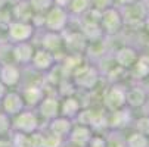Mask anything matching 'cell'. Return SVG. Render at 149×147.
Segmentation results:
<instances>
[{"label":"cell","instance_id":"cell-49","mask_svg":"<svg viewBox=\"0 0 149 147\" xmlns=\"http://www.w3.org/2000/svg\"><path fill=\"white\" fill-rule=\"evenodd\" d=\"M0 66H2V63H0Z\"/></svg>","mask_w":149,"mask_h":147},{"label":"cell","instance_id":"cell-48","mask_svg":"<svg viewBox=\"0 0 149 147\" xmlns=\"http://www.w3.org/2000/svg\"><path fill=\"white\" fill-rule=\"evenodd\" d=\"M148 96H149V91H148Z\"/></svg>","mask_w":149,"mask_h":147},{"label":"cell","instance_id":"cell-38","mask_svg":"<svg viewBox=\"0 0 149 147\" xmlns=\"http://www.w3.org/2000/svg\"><path fill=\"white\" fill-rule=\"evenodd\" d=\"M137 2V0H115V6L117 8H121V6H127V5H132Z\"/></svg>","mask_w":149,"mask_h":147},{"label":"cell","instance_id":"cell-42","mask_svg":"<svg viewBox=\"0 0 149 147\" xmlns=\"http://www.w3.org/2000/svg\"><path fill=\"white\" fill-rule=\"evenodd\" d=\"M5 2H6V5H8V6H12V5H15V3L21 2V0H5Z\"/></svg>","mask_w":149,"mask_h":147},{"label":"cell","instance_id":"cell-20","mask_svg":"<svg viewBox=\"0 0 149 147\" xmlns=\"http://www.w3.org/2000/svg\"><path fill=\"white\" fill-rule=\"evenodd\" d=\"M149 96H148V91L140 87V86H134L132 88H127V93H125V104L127 108L130 109H139V108H143L146 101H148Z\"/></svg>","mask_w":149,"mask_h":147},{"label":"cell","instance_id":"cell-44","mask_svg":"<svg viewBox=\"0 0 149 147\" xmlns=\"http://www.w3.org/2000/svg\"><path fill=\"white\" fill-rule=\"evenodd\" d=\"M2 10H3V9H2ZM2 10H0V24H3V22H2Z\"/></svg>","mask_w":149,"mask_h":147},{"label":"cell","instance_id":"cell-28","mask_svg":"<svg viewBox=\"0 0 149 147\" xmlns=\"http://www.w3.org/2000/svg\"><path fill=\"white\" fill-rule=\"evenodd\" d=\"M10 62H13L12 43H9V41H3V43H0V63H10Z\"/></svg>","mask_w":149,"mask_h":147},{"label":"cell","instance_id":"cell-37","mask_svg":"<svg viewBox=\"0 0 149 147\" xmlns=\"http://www.w3.org/2000/svg\"><path fill=\"white\" fill-rule=\"evenodd\" d=\"M0 147H13V143H12V140H10L9 135L0 137Z\"/></svg>","mask_w":149,"mask_h":147},{"label":"cell","instance_id":"cell-30","mask_svg":"<svg viewBox=\"0 0 149 147\" xmlns=\"http://www.w3.org/2000/svg\"><path fill=\"white\" fill-rule=\"evenodd\" d=\"M12 131V118L0 109V137L9 135Z\"/></svg>","mask_w":149,"mask_h":147},{"label":"cell","instance_id":"cell-16","mask_svg":"<svg viewBox=\"0 0 149 147\" xmlns=\"http://www.w3.org/2000/svg\"><path fill=\"white\" fill-rule=\"evenodd\" d=\"M62 35H63V44H65V49L68 53H84L86 52L89 41L81 34V31H70V34L62 31Z\"/></svg>","mask_w":149,"mask_h":147},{"label":"cell","instance_id":"cell-31","mask_svg":"<svg viewBox=\"0 0 149 147\" xmlns=\"http://www.w3.org/2000/svg\"><path fill=\"white\" fill-rule=\"evenodd\" d=\"M105 138H106V147H125V138L121 137L120 131L111 130L109 137H105Z\"/></svg>","mask_w":149,"mask_h":147},{"label":"cell","instance_id":"cell-43","mask_svg":"<svg viewBox=\"0 0 149 147\" xmlns=\"http://www.w3.org/2000/svg\"><path fill=\"white\" fill-rule=\"evenodd\" d=\"M8 5H6V2H5V0H0V10H2V9H5Z\"/></svg>","mask_w":149,"mask_h":147},{"label":"cell","instance_id":"cell-6","mask_svg":"<svg viewBox=\"0 0 149 147\" xmlns=\"http://www.w3.org/2000/svg\"><path fill=\"white\" fill-rule=\"evenodd\" d=\"M99 25H100L105 37H112V35H117L118 32H121V30L124 28V21H123L120 8L112 6L109 9L103 10Z\"/></svg>","mask_w":149,"mask_h":147},{"label":"cell","instance_id":"cell-45","mask_svg":"<svg viewBox=\"0 0 149 147\" xmlns=\"http://www.w3.org/2000/svg\"><path fill=\"white\" fill-rule=\"evenodd\" d=\"M148 50H149V44H148ZM148 55H149V53H148Z\"/></svg>","mask_w":149,"mask_h":147},{"label":"cell","instance_id":"cell-3","mask_svg":"<svg viewBox=\"0 0 149 147\" xmlns=\"http://www.w3.org/2000/svg\"><path fill=\"white\" fill-rule=\"evenodd\" d=\"M37 130H40V116L34 109L25 108L18 115L12 116V131L31 134Z\"/></svg>","mask_w":149,"mask_h":147},{"label":"cell","instance_id":"cell-39","mask_svg":"<svg viewBox=\"0 0 149 147\" xmlns=\"http://www.w3.org/2000/svg\"><path fill=\"white\" fill-rule=\"evenodd\" d=\"M71 0H53V5L56 6H61V8H68Z\"/></svg>","mask_w":149,"mask_h":147},{"label":"cell","instance_id":"cell-40","mask_svg":"<svg viewBox=\"0 0 149 147\" xmlns=\"http://www.w3.org/2000/svg\"><path fill=\"white\" fill-rule=\"evenodd\" d=\"M142 27H143V30H145V32L149 35V13L145 16V19H143V22H142Z\"/></svg>","mask_w":149,"mask_h":147},{"label":"cell","instance_id":"cell-36","mask_svg":"<svg viewBox=\"0 0 149 147\" xmlns=\"http://www.w3.org/2000/svg\"><path fill=\"white\" fill-rule=\"evenodd\" d=\"M86 147H106V138H105L103 135L93 134Z\"/></svg>","mask_w":149,"mask_h":147},{"label":"cell","instance_id":"cell-35","mask_svg":"<svg viewBox=\"0 0 149 147\" xmlns=\"http://www.w3.org/2000/svg\"><path fill=\"white\" fill-rule=\"evenodd\" d=\"M112 6H115V0H92V8H95L100 12L109 9Z\"/></svg>","mask_w":149,"mask_h":147},{"label":"cell","instance_id":"cell-46","mask_svg":"<svg viewBox=\"0 0 149 147\" xmlns=\"http://www.w3.org/2000/svg\"><path fill=\"white\" fill-rule=\"evenodd\" d=\"M72 147H78V146H72Z\"/></svg>","mask_w":149,"mask_h":147},{"label":"cell","instance_id":"cell-10","mask_svg":"<svg viewBox=\"0 0 149 147\" xmlns=\"http://www.w3.org/2000/svg\"><path fill=\"white\" fill-rule=\"evenodd\" d=\"M0 81H2L8 88L18 87L22 81V69L19 65L13 63H2L0 66Z\"/></svg>","mask_w":149,"mask_h":147},{"label":"cell","instance_id":"cell-7","mask_svg":"<svg viewBox=\"0 0 149 147\" xmlns=\"http://www.w3.org/2000/svg\"><path fill=\"white\" fill-rule=\"evenodd\" d=\"M120 12L124 21V25H129V27H142L143 19L148 15V9L143 0H137L132 5L121 6Z\"/></svg>","mask_w":149,"mask_h":147},{"label":"cell","instance_id":"cell-34","mask_svg":"<svg viewBox=\"0 0 149 147\" xmlns=\"http://www.w3.org/2000/svg\"><path fill=\"white\" fill-rule=\"evenodd\" d=\"M30 143L31 147H45V133L41 130H37L30 134Z\"/></svg>","mask_w":149,"mask_h":147},{"label":"cell","instance_id":"cell-5","mask_svg":"<svg viewBox=\"0 0 149 147\" xmlns=\"http://www.w3.org/2000/svg\"><path fill=\"white\" fill-rule=\"evenodd\" d=\"M125 93L127 87L120 82H114L109 88H106L102 96V106L105 110L114 112L118 109L125 108Z\"/></svg>","mask_w":149,"mask_h":147},{"label":"cell","instance_id":"cell-19","mask_svg":"<svg viewBox=\"0 0 149 147\" xmlns=\"http://www.w3.org/2000/svg\"><path fill=\"white\" fill-rule=\"evenodd\" d=\"M132 122V109L130 108H123L114 112H109L108 115V128L114 131H121L127 125Z\"/></svg>","mask_w":149,"mask_h":147},{"label":"cell","instance_id":"cell-9","mask_svg":"<svg viewBox=\"0 0 149 147\" xmlns=\"http://www.w3.org/2000/svg\"><path fill=\"white\" fill-rule=\"evenodd\" d=\"M0 109H2L5 113H8L10 118L18 115L21 110L25 109V103L22 100V96H21L19 91L15 90H8V93L5 94V97L0 101Z\"/></svg>","mask_w":149,"mask_h":147},{"label":"cell","instance_id":"cell-2","mask_svg":"<svg viewBox=\"0 0 149 147\" xmlns=\"http://www.w3.org/2000/svg\"><path fill=\"white\" fill-rule=\"evenodd\" d=\"M71 15L67 8H61L53 5L46 13H45V25L43 30L47 31H55V32H62L65 31L70 25Z\"/></svg>","mask_w":149,"mask_h":147},{"label":"cell","instance_id":"cell-1","mask_svg":"<svg viewBox=\"0 0 149 147\" xmlns=\"http://www.w3.org/2000/svg\"><path fill=\"white\" fill-rule=\"evenodd\" d=\"M72 82L74 86L81 91H93L100 79V72L95 65L83 63L77 71H74Z\"/></svg>","mask_w":149,"mask_h":147},{"label":"cell","instance_id":"cell-23","mask_svg":"<svg viewBox=\"0 0 149 147\" xmlns=\"http://www.w3.org/2000/svg\"><path fill=\"white\" fill-rule=\"evenodd\" d=\"M81 34L86 37V40L89 43H93V41H99V40H103L105 38V34L100 28L99 24H95V22H83L80 21V28Z\"/></svg>","mask_w":149,"mask_h":147},{"label":"cell","instance_id":"cell-26","mask_svg":"<svg viewBox=\"0 0 149 147\" xmlns=\"http://www.w3.org/2000/svg\"><path fill=\"white\" fill-rule=\"evenodd\" d=\"M125 147H149L148 135L133 131L132 134L125 137Z\"/></svg>","mask_w":149,"mask_h":147},{"label":"cell","instance_id":"cell-22","mask_svg":"<svg viewBox=\"0 0 149 147\" xmlns=\"http://www.w3.org/2000/svg\"><path fill=\"white\" fill-rule=\"evenodd\" d=\"M10 10V18L15 21H24V22H31L34 16V10L30 6L28 0H21V2L9 6Z\"/></svg>","mask_w":149,"mask_h":147},{"label":"cell","instance_id":"cell-41","mask_svg":"<svg viewBox=\"0 0 149 147\" xmlns=\"http://www.w3.org/2000/svg\"><path fill=\"white\" fill-rule=\"evenodd\" d=\"M8 90H9V88L5 86V84H3L2 81H0V101H2V99H3V97H5V94L8 93Z\"/></svg>","mask_w":149,"mask_h":147},{"label":"cell","instance_id":"cell-47","mask_svg":"<svg viewBox=\"0 0 149 147\" xmlns=\"http://www.w3.org/2000/svg\"><path fill=\"white\" fill-rule=\"evenodd\" d=\"M148 140H149V135H148Z\"/></svg>","mask_w":149,"mask_h":147},{"label":"cell","instance_id":"cell-4","mask_svg":"<svg viewBox=\"0 0 149 147\" xmlns=\"http://www.w3.org/2000/svg\"><path fill=\"white\" fill-rule=\"evenodd\" d=\"M36 28L31 22H24V21H9L6 25V37L8 41L12 44L22 43V41H31V38L36 35Z\"/></svg>","mask_w":149,"mask_h":147},{"label":"cell","instance_id":"cell-13","mask_svg":"<svg viewBox=\"0 0 149 147\" xmlns=\"http://www.w3.org/2000/svg\"><path fill=\"white\" fill-rule=\"evenodd\" d=\"M139 57V52L132 47V46H121L114 52V62L115 65L125 69V71H130L132 66L136 63V60Z\"/></svg>","mask_w":149,"mask_h":147},{"label":"cell","instance_id":"cell-32","mask_svg":"<svg viewBox=\"0 0 149 147\" xmlns=\"http://www.w3.org/2000/svg\"><path fill=\"white\" fill-rule=\"evenodd\" d=\"M63 144H65V140L46 131L45 134V147H63Z\"/></svg>","mask_w":149,"mask_h":147},{"label":"cell","instance_id":"cell-15","mask_svg":"<svg viewBox=\"0 0 149 147\" xmlns=\"http://www.w3.org/2000/svg\"><path fill=\"white\" fill-rule=\"evenodd\" d=\"M34 50H36V47H34V44L31 43V41H22V43L12 44L13 62L19 66H28L31 63Z\"/></svg>","mask_w":149,"mask_h":147},{"label":"cell","instance_id":"cell-11","mask_svg":"<svg viewBox=\"0 0 149 147\" xmlns=\"http://www.w3.org/2000/svg\"><path fill=\"white\" fill-rule=\"evenodd\" d=\"M59 104H61V99L58 94H46L45 99L38 103L37 113L38 116H41L46 121H50L53 118H56L59 115Z\"/></svg>","mask_w":149,"mask_h":147},{"label":"cell","instance_id":"cell-12","mask_svg":"<svg viewBox=\"0 0 149 147\" xmlns=\"http://www.w3.org/2000/svg\"><path fill=\"white\" fill-rule=\"evenodd\" d=\"M40 47L50 52V53H53V55L63 53V50H65V44H63L62 32H55V31L45 30V32L41 34V38H40Z\"/></svg>","mask_w":149,"mask_h":147},{"label":"cell","instance_id":"cell-18","mask_svg":"<svg viewBox=\"0 0 149 147\" xmlns=\"http://www.w3.org/2000/svg\"><path fill=\"white\" fill-rule=\"evenodd\" d=\"M72 125H74V121L70 119V118H65V116H62V115H58L56 118L50 119L49 121V125H47V131L63 138L67 141L71 130H72Z\"/></svg>","mask_w":149,"mask_h":147},{"label":"cell","instance_id":"cell-29","mask_svg":"<svg viewBox=\"0 0 149 147\" xmlns=\"http://www.w3.org/2000/svg\"><path fill=\"white\" fill-rule=\"evenodd\" d=\"M28 3L34 13H46L53 6V0H28Z\"/></svg>","mask_w":149,"mask_h":147},{"label":"cell","instance_id":"cell-14","mask_svg":"<svg viewBox=\"0 0 149 147\" xmlns=\"http://www.w3.org/2000/svg\"><path fill=\"white\" fill-rule=\"evenodd\" d=\"M30 65H31L33 69H36L38 72H47L56 65V59H55L53 53L38 47V49L34 50V55H33Z\"/></svg>","mask_w":149,"mask_h":147},{"label":"cell","instance_id":"cell-8","mask_svg":"<svg viewBox=\"0 0 149 147\" xmlns=\"http://www.w3.org/2000/svg\"><path fill=\"white\" fill-rule=\"evenodd\" d=\"M21 96L25 103V108L28 109H36L38 106V103L45 99L46 96V90L45 87L38 82H30L21 88Z\"/></svg>","mask_w":149,"mask_h":147},{"label":"cell","instance_id":"cell-24","mask_svg":"<svg viewBox=\"0 0 149 147\" xmlns=\"http://www.w3.org/2000/svg\"><path fill=\"white\" fill-rule=\"evenodd\" d=\"M132 75L134 79H145L149 77V55H139L136 63L132 66Z\"/></svg>","mask_w":149,"mask_h":147},{"label":"cell","instance_id":"cell-17","mask_svg":"<svg viewBox=\"0 0 149 147\" xmlns=\"http://www.w3.org/2000/svg\"><path fill=\"white\" fill-rule=\"evenodd\" d=\"M93 134H95V131L89 127V125H81V124H75V122H74L72 130H71V133H70L67 141H68L71 146L86 147Z\"/></svg>","mask_w":149,"mask_h":147},{"label":"cell","instance_id":"cell-21","mask_svg":"<svg viewBox=\"0 0 149 147\" xmlns=\"http://www.w3.org/2000/svg\"><path fill=\"white\" fill-rule=\"evenodd\" d=\"M81 101L75 94L71 96H65L61 99V104H59V115L70 118V119H75V116L78 115V112L81 110Z\"/></svg>","mask_w":149,"mask_h":147},{"label":"cell","instance_id":"cell-27","mask_svg":"<svg viewBox=\"0 0 149 147\" xmlns=\"http://www.w3.org/2000/svg\"><path fill=\"white\" fill-rule=\"evenodd\" d=\"M9 137L13 143V147H31L30 134H24L19 131H10Z\"/></svg>","mask_w":149,"mask_h":147},{"label":"cell","instance_id":"cell-33","mask_svg":"<svg viewBox=\"0 0 149 147\" xmlns=\"http://www.w3.org/2000/svg\"><path fill=\"white\" fill-rule=\"evenodd\" d=\"M134 131L149 135V115L146 116H140L139 119L134 121Z\"/></svg>","mask_w":149,"mask_h":147},{"label":"cell","instance_id":"cell-25","mask_svg":"<svg viewBox=\"0 0 149 147\" xmlns=\"http://www.w3.org/2000/svg\"><path fill=\"white\" fill-rule=\"evenodd\" d=\"M92 8V0H71L68 5V12L71 18H80Z\"/></svg>","mask_w":149,"mask_h":147}]
</instances>
